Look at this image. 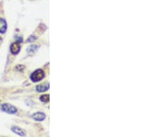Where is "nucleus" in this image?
<instances>
[{
    "label": "nucleus",
    "instance_id": "1",
    "mask_svg": "<svg viewBox=\"0 0 155 137\" xmlns=\"http://www.w3.org/2000/svg\"><path fill=\"white\" fill-rule=\"evenodd\" d=\"M45 77V72L42 69H37L33 72L31 76V80L34 83L41 81Z\"/></svg>",
    "mask_w": 155,
    "mask_h": 137
},
{
    "label": "nucleus",
    "instance_id": "2",
    "mask_svg": "<svg viewBox=\"0 0 155 137\" xmlns=\"http://www.w3.org/2000/svg\"><path fill=\"white\" fill-rule=\"evenodd\" d=\"M2 109L4 111L8 113H10V114H14V113H17V109L15 107L12 105L8 104V103L3 104L2 106Z\"/></svg>",
    "mask_w": 155,
    "mask_h": 137
},
{
    "label": "nucleus",
    "instance_id": "3",
    "mask_svg": "<svg viewBox=\"0 0 155 137\" xmlns=\"http://www.w3.org/2000/svg\"><path fill=\"white\" fill-rule=\"evenodd\" d=\"M20 49H21L20 42H17L13 43L11 45V47H10V51H11V53L13 55H16L20 51Z\"/></svg>",
    "mask_w": 155,
    "mask_h": 137
},
{
    "label": "nucleus",
    "instance_id": "4",
    "mask_svg": "<svg viewBox=\"0 0 155 137\" xmlns=\"http://www.w3.org/2000/svg\"><path fill=\"white\" fill-rule=\"evenodd\" d=\"M32 118L37 121H42L46 118V114L42 112H37L33 113L32 115Z\"/></svg>",
    "mask_w": 155,
    "mask_h": 137
},
{
    "label": "nucleus",
    "instance_id": "5",
    "mask_svg": "<svg viewBox=\"0 0 155 137\" xmlns=\"http://www.w3.org/2000/svg\"><path fill=\"white\" fill-rule=\"evenodd\" d=\"M49 89V83L46 85H39L36 87V91L38 92H45Z\"/></svg>",
    "mask_w": 155,
    "mask_h": 137
},
{
    "label": "nucleus",
    "instance_id": "6",
    "mask_svg": "<svg viewBox=\"0 0 155 137\" xmlns=\"http://www.w3.org/2000/svg\"><path fill=\"white\" fill-rule=\"evenodd\" d=\"M11 130L14 133H15L16 134L19 135V136H26V132H24V130H21V128H18V127H16V126H13L11 128Z\"/></svg>",
    "mask_w": 155,
    "mask_h": 137
},
{
    "label": "nucleus",
    "instance_id": "7",
    "mask_svg": "<svg viewBox=\"0 0 155 137\" xmlns=\"http://www.w3.org/2000/svg\"><path fill=\"white\" fill-rule=\"evenodd\" d=\"M7 24L6 21L2 18H0V33H4L6 31Z\"/></svg>",
    "mask_w": 155,
    "mask_h": 137
},
{
    "label": "nucleus",
    "instance_id": "8",
    "mask_svg": "<svg viewBox=\"0 0 155 137\" xmlns=\"http://www.w3.org/2000/svg\"><path fill=\"white\" fill-rule=\"evenodd\" d=\"M49 95L48 94H44L40 97V100L44 102H48L49 101Z\"/></svg>",
    "mask_w": 155,
    "mask_h": 137
}]
</instances>
